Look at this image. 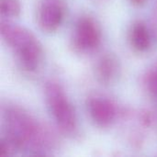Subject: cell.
I'll list each match as a JSON object with an SVG mask.
<instances>
[{"label":"cell","instance_id":"6da1fadb","mask_svg":"<svg viewBox=\"0 0 157 157\" xmlns=\"http://www.w3.org/2000/svg\"><path fill=\"white\" fill-rule=\"evenodd\" d=\"M2 138L16 150L45 155L53 150L56 139L48 127L24 109L6 105L2 109Z\"/></svg>","mask_w":157,"mask_h":157},{"label":"cell","instance_id":"7a4b0ae2","mask_svg":"<svg viewBox=\"0 0 157 157\" xmlns=\"http://www.w3.org/2000/svg\"><path fill=\"white\" fill-rule=\"evenodd\" d=\"M0 34L23 70L34 72L39 67L43 52L40 42L31 31L19 25L1 20Z\"/></svg>","mask_w":157,"mask_h":157},{"label":"cell","instance_id":"3957f363","mask_svg":"<svg viewBox=\"0 0 157 157\" xmlns=\"http://www.w3.org/2000/svg\"><path fill=\"white\" fill-rule=\"evenodd\" d=\"M44 95L49 111L58 129L66 135H75L78 131L76 112L61 85L53 80L45 84Z\"/></svg>","mask_w":157,"mask_h":157},{"label":"cell","instance_id":"277c9868","mask_svg":"<svg viewBox=\"0 0 157 157\" xmlns=\"http://www.w3.org/2000/svg\"><path fill=\"white\" fill-rule=\"evenodd\" d=\"M101 30L97 22L88 16L80 17L73 33V46L80 52H91L101 43Z\"/></svg>","mask_w":157,"mask_h":157},{"label":"cell","instance_id":"5b68a950","mask_svg":"<svg viewBox=\"0 0 157 157\" xmlns=\"http://www.w3.org/2000/svg\"><path fill=\"white\" fill-rule=\"evenodd\" d=\"M65 13L64 0H40L36 13L37 23L41 30L54 32L61 27Z\"/></svg>","mask_w":157,"mask_h":157},{"label":"cell","instance_id":"8992f818","mask_svg":"<svg viewBox=\"0 0 157 157\" xmlns=\"http://www.w3.org/2000/svg\"><path fill=\"white\" fill-rule=\"evenodd\" d=\"M87 110L92 121L100 127H108L117 117V108L109 98L92 96L87 99Z\"/></svg>","mask_w":157,"mask_h":157},{"label":"cell","instance_id":"52a82bcc","mask_svg":"<svg viewBox=\"0 0 157 157\" xmlns=\"http://www.w3.org/2000/svg\"><path fill=\"white\" fill-rule=\"evenodd\" d=\"M120 73V63L117 57L111 53H105L96 63V76L98 80L109 85L112 83Z\"/></svg>","mask_w":157,"mask_h":157},{"label":"cell","instance_id":"ba28073f","mask_svg":"<svg viewBox=\"0 0 157 157\" xmlns=\"http://www.w3.org/2000/svg\"><path fill=\"white\" fill-rule=\"evenodd\" d=\"M129 39L132 47L139 52H145L152 46V33L142 20L135 21L132 25Z\"/></svg>","mask_w":157,"mask_h":157},{"label":"cell","instance_id":"9c48e42d","mask_svg":"<svg viewBox=\"0 0 157 157\" xmlns=\"http://www.w3.org/2000/svg\"><path fill=\"white\" fill-rule=\"evenodd\" d=\"M144 83L148 93L155 98H157V60L146 72Z\"/></svg>","mask_w":157,"mask_h":157},{"label":"cell","instance_id":"30bf717a","mask_svg":"<svg viewBox=\"0 0 157 157\" xmlns=\"http://www.w3.org/2000/svg\"><path fill=\"white\" fill-rule=\"evenodd\" d=\"M0 12L4 17H16L21 12L19 0H0Z\"/></svg>","mask_w":157,"mask_h":157},{"label":"cell","instance_id":"8fae6325","mask_svg":"<svg viewBox=\"0 0 157 157\" xmlns=\"http://www.w3.org/2000/svg\"><path fill=\"white\" fill-rule=\"evenodd\" d=\"M152 29L157 37V2L152 15Z\"/></svg>","mask_w":157,"mask_h":157},{"label":"cell","instance_id":"7c38bea8","mask_svg":"<svg viewBox=\"0 0 157 157\" xmlns=\"http://www.w3.org/2000/svg\"><path fill=\"white\" fill-rule=\"evenodd\" d=\"M130 1L133 6H141L144 5V3L146 2V0H130Z\"/></svg>","mask_w":157,"mask_h":157}]
</instances>
